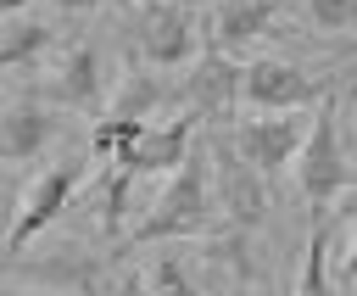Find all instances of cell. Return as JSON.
Returning <instances> with one entry per match:
<instances>
[{
  "mask_svg": "<svg viewBox=\"0 0 357 296\" xmlns=\"http://www.w3.org/2000/svg\"><path fill=\"white\" fill-rule=\"evenodd\" d=\"M218 229H223V212H218V184H212V145H206V134H195L190 156L167 173V184L156 190L151 212L128 229V246L212 240Z\"/></svg>",
  "mask_w": 357,
  "mask_h": 296,
  "instance_id": "1",
  "label": "cell"
},
{
  "mask_svg": "<svg viewBox=\"0 0 357 296\" xmlns=\"http://www.w3.org/2000/svg\"><path fill=\"white\" fill-rule=\"evenodd\" d=\"M346 101L340 89H329L318 106H312V128H307V145L296 156V190L312 212H329L335 201H346L357 190V168H351V145H346Z\"/></svg>",
  "mask_w": 357,
  "mask_h": 296,
  "instance_id": "2",
  "label": "cell"
},
{
  "mask_svg": "<svg viewBox=\"0 0 357 296\" xmlns=\"http://www.w3.org/2000/svg\"><path fill=\"white\" fill-rule=\"evenodd\" d=\"M206 145H212V184H218V212H223V229H240V235H257L273 212V179L234 145L229 123H212L206 128Z\"/></svg>",
  "mask_w": 357,
  "mask_h": 296,
  "instance_id": "3",
  "label": "cell"
},
{
  "mask_svg": "<svg viewBox=\"0 0 357 296\" xmlns=\"http://www.w3.org/2000/svg\"><path fill=\"white\" fill-rule=\"evenodd\" d=\"M201 56V17L184 0H139L128 11V61L145 67H190Z\"/></svg>",
  "mask_w": 357,
  "mask_h": 296,
  "instance_id": "4",
  "label": "cell"
},
{
  "mask_svg": "<svg viewBox=\"0 0 357 296\" xmlns=\"http://www.w3.org/2000/svg\"><path fill=\"white\" fill-rule=\"evenodd\" d=\"M335 78H318L284 56H251L240 67V112H312Z\"/></svg>",
  "mask_w": 357,
  "mask_h": 296,
  "instance_id": "5",
  "label": "cell"
},
{
  "mask_svg": "<svg viewBox=\"0 0 357 296\" xmlns=\"http://www.w3.org/2000/svg\"><path fill=\"white\" fill-rule=\"evenodd\" d=\"M240 67L245 61H234V50H223L218 39L190 61V73H184V84H178V112H190L195 123H234L240 117Z\"/></svg>",
  "mask_w": 357,
  "mask_h": 296,
  "instance_id": "6",
  "label": "cell"
},
{
  "mask_svg": "<svg viewBox=\"0 0 357 296\" xmlns=\"http://www.w3.org/2000/svg\"><path fill=\"white\" fill-rule=\"evenodd\" d=\"M78 184H84V162L67 156V162H50V168L22 190V207H17L11 235H6V262H11V257H28V246H33V240H39V235L73 207Z\"/></svg>",
  "mask_w": 357,
  "mask_h": 296,
  "instance_id": "7",
  "label": "cell"
},
{
  "mask_svg": "<svg viewBox=\"0 0 357 296\" xmlns=\"http://www.w3.org/2000/svg\"><path fill=\"white\" fill-rule=\"evenodd\" d=\"M307 128H312V112H240V117L229 123L234 145H240L268 179H279V173L296 168V156H301V145H307Z\"/></svg>",
  "mask_w": 357,
  "mask_h": 296,
  "instance_id": "8",
  "label": "cell"
},
{
  "mask_svg": "<svg viewBox=\"0 0 357 296\" xmlns=\"http://www.w3.org/2000/svg\"><path fill=\"white\" fill-rule=\"evenodd\" d=\"M45 101H56L61 112H100L106 106V61L95 39H67L50 67H45Z\"/></svg>",
  "mask_w": 357,
  "mask_h": 296,
  "instance_id": "9",
  "label": "cell"
},
{
  "mask_svg": "<svg viewBox=\"0 0 357 296\" xmlns=\"http://www.w3.org/2000/svg\"><path fill=\"white\" fill-rule=\"evenodd\" d=\"M61 134H67V117H61V106L45 101V95H11L6 112H0V156H6L11 168L39 162Z\"/></svg>",
  "mask_w": 357,
  "mask_h": 296,
  "instance_id": "10",
  "label": "cell"
},
{
  "mask_svg": "<svg viewBox=\"0 0 357 296\" xmlns=\"http://www.w3.org/2000/svg\"><path fill=\"white\" fill-rule=\"evenodd\" d=\"M195 134H201V123L190 117V112H178V117H167V123H145L112 162H123L128 173H173L184 156H190V145H195Z\"/></svg>",
  "mask_w": 357,
  "mask_h": 296,
  "instance_id": "11",
  "label": "cell"
},
{
  "mask_svg": "<svg viewBox=\"0 0 357 296\" xmlns=\"http://www.w3.org/2000/svg\"><path fill=\"white\" fill-rule=\"evenodd\" d=\"M112 257L117 251H78V246H56V251H45L33 268L17 257V262H6V279L17 285V279H33V285H50V290H95V285H106V274H112Z\"/></svg>",
  "mask_w": 357,
  "mask_h": 296,
  "instance_id": "12",
  "label": "cell"
},
{
  "mask_svg": "<svg viewBox=\"0 0 357 296\" xmlns=\"http://www.w3.org/2000/svg\"><path fill=\"white\" fill-rule=\"evenodd\" d=\"M284 6L290 0H218L206 22H212V39L240 56V50H251V45H262V39L279 34Z\"/></svg>",
  "mask_w": 357,
  "mask_h": 296,
  "instance_id": "13",
  "label": "cell"
},
{
  "mask_svg": "<svg viewBox=\"0 0 357 296\" xmlns=\"http://www.w3.org/2000/svg\"><path fill=\"white\" fill-rule=\"evenodd\" d=\"M56 45V28L45 17V6H28V11H11L6 28H0V67L17 78L28 73L33 61H45V50Z\"/></svg>",
  "mask_w": 357,
  "mask_h": 296,
  "instance_id": "14",
  "label": "cell"
},
{
  "mask_svg": "<svg viewBox=\"0 0 357 296\" xmlns=\"http://www.w3.org/2000/svg\"><path fill=\"white\" fill-rule=\"evenodd\" d=\"M162 106H178V84L167 78V67H145V61H128L123 84L106 101V112H123V117H151Z\"/></svg>",
  "mask_w": 357,
  "mask_h": 296,
  "instance_id": "15",
  "label": "cell"
},
{
  "mask_svg": "<svg viewBox=\"0 0 357 296\" xmlns=\"http://www.w3.org/2000/svg\"><path fill=\"white\" fill-rule=\"evenodd\" d=\"M134 179L139 173H128L123 162H112L100 179H95V201H100V235H123L128 229V207H134Z\"/></svg>",
  "mask_w": 357,
  "mask_h": 296,
  "instance_id": "16",
  "label": "cell"
},
{
  "mask_svg": "<svg viewBox=\"0 0 357 296\" xmlns=\"http://www.w3.org/2000/svg\"><path fill=\"white\" fill-rule=\"evenodd\" d=\"M340 235V223L335 218H324L312 235H307V257H301V274H296V290L301 296H324V290H335V274H329V257H335V240Z\"/></svg>",
  "mask_w": 357,
  "mask_h": 296,
  "instance_id": "17",
  "label": "cell"
},
{
  "mask_svg": "<svg viewBox=\"0 0 357 296\" xmlns=\"http://www.w3.org/2000/svg\"><path fill=\"white\" fill-rule=\"evenodd\" d=\"M139 128H145V117H123V112H106V117L89 128V151L112 162V156H117V151H123V145H128Z\"/></svg>",
  "mask_w": 357,
  "mask_h": 296,
  "instance_id": "18",
  "label": "cell"
},
{
  "mask_svg": "<svg viewBox=\"0 0 357 296\" xmlns=\"http://www.w3.org/2000/svg\"><path fill=\"white\" fill-rule=\"evenodd\" d=\"M301 17L318 34H351L357 28V0H301Z\"/></svg>",
  "mask_w": 357,
  "mask_h": 296,
  "instance_id": "19",
  "label": "cell"
},
{
  "mask_svg": "<svg viewBox=\"0 0 357 296\" xmlns=\"http://www.w3.org/2000/svg\"><path fill=\"white\" fill-rule=\"evenodd\" d=\"M340 268H335V285H357V195H346L340 207Z\"/></svg>",
  "mask_w": 357,
  "mask_h": 296,
  "instance_id": "20",
  "label": "cell"
},
{
  "mask_svg": "<svg viewBox=\"0 0 357 296\" xmlns=\"http://www.w3.org/2000/svg\"><path fill=\"white\" fill-rule=\"evenodd\" d=\"M67 11H134L139 0H61Z\"/></svg>",
  "mask_w": 357,
  "mask_h": 296,
  "instance_id": "21",
  "label": "cell"
},
{
  "mask_svg": "<svg viewBox=\"0 0 357 296\" xmlns=\"http://www.w3.org/2000/svg\"><path fill=\"white\" fill-rule=\"evenodd\" d=\"M28 6H45V0H0V17H11V11H28Z\"/></svg>",
  "mask_w": 357,
  "mask_h": 296,
  "instance_id": "22",
  "label": "cell"
}]
</instances>
